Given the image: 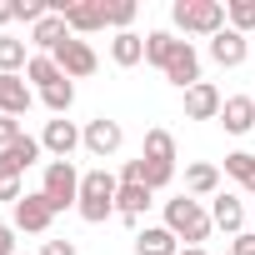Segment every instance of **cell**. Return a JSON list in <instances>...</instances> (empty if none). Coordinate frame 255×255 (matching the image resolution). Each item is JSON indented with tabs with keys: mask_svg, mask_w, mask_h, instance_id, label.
Listing matches in <instances>:
<instances>
[{
	"mask_svg": "<svg viewBox=\"0 0 255 255\" xmlns=\"http://www.w3.org/2000/svg\"><path fill=\"white\" fill-rule=\"evenodd\" d=\"M40 195H45L55 210L80 205V170H75L70 160H50V165H45V180H40Z\"/></svg>",
	"mask_w": 255,
	"mask_h": 255,
	"instance_id": "4",
	"label": "cell"
},
{
	"mask_svg": "<svg viewBox=\"0 0 255 255\" xmlns=\"http://www.w3.org/2000/svg\"><path fill=\"white\" fill-rule=\"evenodd\" d=\"M170 40H175L170 30H150V35H145V60H150V65H165V50H170Z\"/></svg>",
	"mask_w": 255,
	"mask_h": 255,
	"instance_id": "28",
	"label": "cell"
},
{
	"mask_svg": "<svg viewBox=\"0 0 255 255\" xmlns=\"http://www.w3.org/2000/svg\"><path fill=\"white\" fill-rule=\"evenodd\" d=\"M225 20H230V30L250 35V30H255V0H230V5H225Z\"/></svg>",
	"mask_w": 255,
	"mask_h": 255,
	"instance_id": "27",
	"label": "cell"
},
{
	"mask_svg": "<svg viewBox=\"0 0 255 255\" xmlns=\"http://www.w3.org/2000/svg\"><path fill=\"white\" fill-rule=\"evenodd\" d=\"M180 255H205V245H185V250H180Z\"/></svg>",
	"mask_w": 255,
	"mask_h": 255,
	"instance_id": "36",
	"label": "cell"
},
{
	"mask_svg": "<svg viewBox=\"0 0 255 255\" xmlns=\"http://www.w3.org/2000/svg\"><path fill=\"white\" fill-rule=\"evenodd\" d=\"M120 140H125V130H120V120H105V115H95L90 125H85V150L90 155H115L120 150Z\"/></svg>",
	"mask_w": 255,
	"mask_h": 255,
	"instance_id": "9",
	"label": "cell"
},
{
	"mask_svg": "<svg viewBox=\"0 0 255 255\" xmlns=\"http://www.w3.org/2000/svg\"><path fill=\"white\" fill-rule=\"evenodd\" d=\"M170 20H175L185 35H205V40L230 25L220 0H175V5H170Z\"/></svg>",
	"mask_w": 255,
	"mask_h": 255,
	"instance_id": "3",
	"label": "cell"
},
{
	"mask_svg": "<svg viewBox=\"0 0 255 255\" xmlns=\"http://www.w3.org/2000/svg\"><path fill=\"white\" fill-rule=\"evenodd\" d=\"M220 125H225L230 135L255 130V95H230V100L220 105Z\"/></svg>",
	"mask_w": 255,
	"mask_h": 255,
	"instance_id": "14",
	"label": "cell"
},
{
	"mask_svg": "<svg viewBox=\"0 0 255 255\" xmlns=\"http://www.w3.org/2000/svg\"><path fill=\"white\" fill-rule=\"evenodd\" d=\"M50 220H55V205H50L40 190L15 200V230H25V235H45V230H50Z\"/></svg>",
	"mask_w": 255,
	"mask_h": 255,
	"instance_id": "8",
	"label": "cell"
},
{
	"mask_svg": "<svg viewBox=\"0 0 255 255\" xmlns=\"http://www.w3.org/2000/svg\"><path fill=\"white\" fill-rule=\"evenodd\" d=\"M50 60H55V65H60V70L70 75V80H85V75H95V65H100V60H95V50H90V45H85L80 35L60 40V45L50 50Z\"/></svg>",
	"mask_w": 255,
	"mask_h": 255,
	"instance_id": "6",
	"label": "cell"
},
{
	"mask_svg": "<svg viewBox=\"0 0 255 255\" xmlns=\"http://www.w3.org/2000/svg\"><path fill=\"white\" fill-rule=\"evenodd\" d=\"M220 90L210 85V80H200V85H190L185 90V120H220Z\"/></svg>",
	"mask_w": 255,
	"mask_h": 255,
	"instance_id": "12",
	"label": "cell"
},
{
	"mask_svg": "<svg viewBox=\"0 0 255 255\" xmlns=\"http://www.w3.org/2000/svg\"><path fill=\"white\" fill-rule=\"evenodd\" d=\"M135 0H120V5H105V25H115V30H125V25H130L135 20Z\"/></svg>",
	"mask_w": 255,
	"mask_h": 255,
	"instance_id": "30",
	"label": "cell"
},
{
	"mask_svg": "<svg viewBox=\"0 0 255 255\" xmlns=\"http://www.w3.org/2000/svg\"><path fill=\"white\" fill-rule=\"evenodd\" d=\"M210 220L220 225V230H230V240L245 230V205H240V195H230V190H220L215 200H210Z\"/></svg>",
	"mask_w": 255,
	"mask_h": 255,
	"instance_id": "15",
	"label": "cell"
},
{
	"mask_svg": "<svg viewBox=\"0 0 255 255\" xmlns=\"http://www.w3.org/2000/svg\"><path fill=\"white\" fill-rule=\"evenodd\" d=\"M150 195H155V190H145V185H120V195H115V215L135 225V220L150 210Z\"/></svg>",
	"mask_w": 255,
	"mask_h": 255,
	"instance_id": "19",
	"label": "cell"
},
{
	"mask_svg": "<svg viewBox=\"0 0 255 255\" xmlns=\"http://www.w3.org/2000/svg\"><path fill=\"white\" fill-rule=\"evenodd\" d=\"M145 160L175 165V140H170V130H145Z\"/></svg>",
	"mask_w": 255,
	"mask_h": 255,
	"instance_id": "26",
	"label": "cell"
},
{
	"mask_svg": "<svg viewBox=\"0 0 255 255\" xmlns=\"http://www.w3.org/2000/svg\"><path fill=\"white\" fill-rule=\"evenodd\" d=\"M25 80H30L35 90H50L55 80H65V70H60L50 55H30V65H25Z\"/></svg>",
	"mask_w": 255,
	"mask_h": 255,
	"instance_id": "23",
	"label": "cell"
},
{
	"mask_svg": "<svg viewBox=\"0 0 255 255\" xmlns=\"http://www.w3.org/2000/svg\"><path fill=\"white\" fill-rule=\"evenodd\" d=\"M20 135H25V130H20V120H15V115H0V150H10Z\"/></svg>",
	"mask_w": 255,
	"mask_h": 255,
	"instance_id": "31",
	"label": "cell"
},
{
	"mask_svg": "<svg viewBox=\"0 0 255 255\" xmlns=\"http://www.w3.org/2000/svg\"><path fill=\"white\" fill-rule=\"evenodd\" d=\"M10 20H20V5L15 0H0V25H10Z\"/></svg>",
	"mask_w": 255,
	"mask_h": 255,
	"instance_id": "35",
	"label": "cell"
},
{
	"mask_svg": "<svg viewBox=\"0 0 255 255\" xmlns=\"http://www.w3.org/2000/svg\"><path fill=\"white\" fill-rule=\"evenodd\" d=\"M40 145H45L55 160H70V155H75V145H85V130H75V120L55 115V120H45V130H40Z\"/></svg>",
	"mask_w": 255,
	"mask_h": 255,
	"instance_id": "7",
	"label": "cell"
},
{
	"mask_svg": "<svg viewBox=\"0 0 255 255\" xmlns=\"http://www.w3.org/2000/svg\"><path fill=\"white\" fill-rule=\"evenodd\" d=\"M40 255H80V250H75L70 240H45V245H40Z\"/></svg>",
	"mask_w": 255,
	"mask_h": 255,
	"instance_id": "33",
	"label": "cell"
},
{
	"mask_svg": "<svg viewBox=\"0 0 255 255\" xmlns=\"http://www.w3.org/2000/svg\"><path fill=\"white\" fill-rule=\"evenodd\" d=\"M25 45H30V40H15V35H0V75H20V70L30 65Z\"/></svg>",
	"mask_w": 255,
	"mask_h": 255,
	"instance_id": "22",
	"label": "cell"
},
{
	"mask_svg": "<svg viewBox=\"0 0 255 255\" xmlns=\"http://www.w3.org/2000/svg\"><path fill=\"white\" fill-rule=\"evenodd\" d=\"M185 195H190V200H200V195H205V200H215V195H220V170H215V165H205V160H200V165H190V170H185Z\"/></svg>",
	"mask_w": 255,
	"mask_h": 255,
	"instance_id": "17",
	"label": "cell"
},
{
	"mask_svg": "<svg viewBox=\"0 0 255 255\" xmlns=\"http://www.w3.org/2000/svg\"><path fill=\"white\" fill-rule=\"evenodd\" d=\"M225 175L240 180V185L255 195V155H250V150H230V155H225Z\"/></svg>",
	"mask_w": 255,
	"mask_h": 255,
	"instance_id": "24",
	"label": "cell"
},
{
	"mask_svg": "<svg viewBox=\"0 0 255 255\" xmlns=\"http://www.w3.org/2000/svg\"><path fill=\"white\" fill-rule=\"evenodd\" d=\"M115 195H120V180L110 175V170H85L80 175V220H90V225H100V220H110L115 215Z\"/></svg>",
	"mask_w": 255,
	"mask_h": 255,
	"instance_id": "2",
	"label": "cell"
},
{
	"mask_svg": "<svg viewBox=\"0 0 255 255\" xmlns=\"http://www.w3.org/2000/svg\"><path fill=\"white\" fill-rule=\"evenodd\" d=\"M165 80L170 85H180V90H190V85H200V55H195V45L190 40H170V50H165Z\"/></svg>",
	"mask_w": 255,
	"mask_h": 255,
	"instance_id": "5",
	"label": "cell"
},
{
	"mask_svg": "<svg viewBox=\"0 0 255 255\" xmlns=\"http://www.w3.org/2000/svg\"><path fill=\"white\" fill-rule=\"evenodd\" d=\"M230 255H255V235H250V230H240V235L230 240Z\"/></svg>",
	"mask_w": 255,
	"mask_h": 255,
	"instance_id": "32",
	"label": "cell"
},
{
	"mask_svg": "<svg viewBox=\"0 0 255 255\" xmlns=\"http://www.w3.org/2000/svg\"><path fill=\"white\" fill-rule=\"evenodd\" d=\"M60 40H70V25H65V15H55V10H50L40 25H30V45H40V55H50Z\"/></svg>",
	"mask_w": 255,
	"mask_h": 255,
	"instance_id": "16",
	"label": "cell"
},
{
	"mask_svg": "<svg viewBox=\"0 0 255 255\" xmlns=\"http://www.w3.org/2000/svg\"><path fill=\"white\" fill-rule=\"evenodd\" d=\"M35 105V95H30V85H25V75H0V115H25Z\"/></svg>",
	"mask_w": 255,
	"mask_h": 255,
	"instance_id": "13",
	"label": "cell"
},
{
	"mask_svg": "<svg viewBox=\"0 0 255 255\" xmlns=\"http://www.w3.org/2000/svg\"><path fill=\"white\" fill-rule=\"evenodd\" d=\"M20 195H25V190H20V170L0 160V200H10V205H15Z\"/></svg>",
	"mask_w": 255,
	"mask_h": 255,
	"instance_id": "29",
	"label": "cell"
},
{
	"mask_svg": "<svg viewBox=\"0 0 255 255\" xmlns=\"http://www.w3.org/2000/svg\"><path fill=\"white\" fill-rule=\"evenodd\" d=\"M65 25H70V35H95L105 25V0H70Z\"/></svg>",
	"mask_w": 255,
	"mask_h": 255,
	"instance_id": "10",
	"label": "cell"
},
{
	"mask_svg": "<svg viewBox=\"0 0 255 255\" xmlns=\"http://www.w3.org/2000/svg\"><path fill=\"white\" fill-rule=\"evenodd\" d=\"M40 155H45V145H40L35 135H20V140H15L10 150H0V160H5V165H15L20 175H25V170H30V165H35Z\"/></svg>",
	"mask_w": 255,
	"mask_h": 255,
	"instance_id": "21",
	"label": "cell"
},
{
	"mask_svg": "<svg viewBox=\"0 0 255 255\" xmlns=\"http://www.w3.org/2000/svg\"><path fill=\"white\" fill-rule=\"evenodd\" d=\"M110 60H115V65H125V70H130V65H140V60H145V35L120 30V35L110 40Z\"/></svg>",
	"mask_w": 255,
	"mask_h": 255,
	"instance_id": "20",
	"label": "cell"
},
{
	"mask_svg": "<svg viewBox=\"0 0 255 255\" xmlns=\"http://www.w3.org/2000/svg\"><path fill=\"white\" fill-rule=\"evenodd\" d=\"M245 55H250V40H245L240 30H230V25H225L220 35H210V60H215V65H225V70H230V65H245Z\"/></svg>",
	"mask_w": 255,
	"mask_h": 255,
	"instance_id": "11",
	"label": "cell"
},
{
	"mask_svg": "<svg viewBox=\"0 0 255 255\" xmlns=\"http://www.w3.org/2000/svg\"><path fill=\"white\" fill-rule=\"evenodd\" d=\"M0 255H20L15 250V225H0Z\"/></svg>",
	"mask_w": 255,
	"mask_h": 255,
	"instance_id": "34",
	"label": "cell"
},
{
	"mask_svg": "<svg viewBox=\"0 0 255 255\" xmlns=\"http://www.w3.org/2000/svg\"><path fill=\"white\" fill-rule=\"evenodd\" d=\"M165 230H170L175 240H185V245H200V240H210L215 220H210V210H205L200 200L175 195V200H165Z\"/></svg>",
	"mask_w": 255,
	"mask_h": 255,
	"instance_id": "1",
	"label": "cell"
},
{
	"mask_svg": "<svg viewBox=\"0 0 255 255\" xmlns=\"http://www.w3.org/2000/svg\"><path fill=\"white\" fill-rule=\"evenodd\" d=\"M250 215H255V210H250Z\"/></svg>",
	"mask_w": 255,
	"mask_h": 255,
	"instance_id": "37",
	"label": "cell"
},
{
	"mask_svg": "<svg viewBox=\"0 0 255 255\" xmlns=\"http://www.w3.org/2000/svg\"><path fill=\"white\" fill-rule=\"evenodd\" d=\"M135 255H180V240L165 230V225H145L135 235Z\"/></svg>",
	"mask_w": 255,
	"mask_h": 255,
	"instance_id": "18",
	"label": "cell"
},
{
	"mask_svg": "<svg viewBox=\"0 0 255 255\" xmlns=\"http://www.w3.org/2000/svg\"><path fill=\"white\" fill-rule=\"evenodd\" d=\"M40 100H45V110H50V115H65V110L75 105V80H70V75H65V80H55L50 90H40Z\"/></svg>",
	"mask_w": 255,
	"mask_h": 255,
	"instance_id": "25",
	"label": "cell"
}]
</instances>
